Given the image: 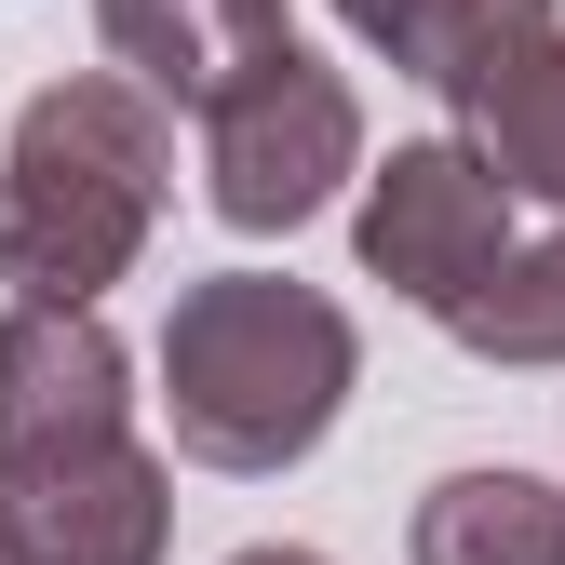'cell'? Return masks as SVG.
Segmentation results:
<instances>
[{"label":"cell","mask_w":565,"mask_h":565,"mask_svg":"<svg viewBox=\"0 0 565 565\" xmlns=\"http://www.w3.org/2000/svg\"><path fill=\"white\" fill-rule=\"evenodd\" d=\"M95 41H108V82H135L175 121V108H216L230 82H256L297 28H282V0H95Z\"/></svg>","instance_id":"52a82bcc"},{"label":"cell","mask_w":565,"mask_h":565,"mask_svg":"<svg viewBox=\"0 0 565 565\" xmlns=\"http://www.w3.org/2000/svg\"><path fill=\"white\" fill-rule=\"evenodd\" d=\"M458 149L499 175V189H525V202H565V28L525 41L499 82L471 95V135H458Z\"/></svg>","instance_id":"30bf717a"},{"label":"cell","mask_w":565,"mask_h":565,"mask_svg":"<svg viewBox=\"0 0 565 565\" xmlns=\"http://www.w3.org/2000/svg\"><path fill=\"white\" fill-rule=\"evenodd\" d=\"M230 565H323V552H297V539H256V552H230Z\"/></svg>","instance_id":"7c38bea8"},{"label":"cell","mask_w":565,"mask_h":565,"mask_svg":"<svg viewBox=\"0 0 565 565\" xmlns=\"http://www.w3.org/2000/svg\"><path fill=\"white\" fill-rule=\"evenodd\" d=\"M0 565H28V552H14V525H0Z\"/></svg>","instance_id":"4fadbf2b"},{"label":"cell","mask_w":565,"mask_h":565,"mask_svg":"<svg viewBox=\"0 0 565 565\" xmlns=\"http://www.w3.org/2000/svg\"><path fill=\"white\" fill-rule=\"evenodd\" d=\"M175 202V121L82 67V82H41L0 135V282L14 310H95L108 282L149 256Z\"/></svg>","instance_id":"6da1fadb"},{"label":"cell","mask_w":565,"mask_h":565,"mask_svg":"<svg viewBox=\"0 0 565 565\" xmlns=\"http://www.w3.org/2000/svg\"><path fill=\"white\" fill-rule=\"evenodd\" d=\"M337 28L364 41L377 67H404V82H431L445 108H471L525 41H552L565 14L552 0H337Z\"/></svg>","instance_id":"ba28073f"},{"label":"cell","mask_w":565,"mask_h":565,"mask_svg":"<svg viewBox=\"0 0 565 565\" xmlns=\"http://www.w3.org/2000/svg\"><path fill=\"white\" fill-rule=\"evenodd\" d=\"M350 256H364V282H391L404 310L458 323V297L512 256V189L484 175L458 135H417V149L364 162V202H350Z\"/></svg>","instance_id":"277c9868"},{"label":"cell","mask_w":565,"mask_h":565,"mask_svg":"<svg viewBox=\"0 0 565 565\" xmlns=\"http://www.w3.org/2000/svg\"><path fill=\"white\" fill-rule=\"evenodd\" d=\"M350 175H364V95H350L310 41H282L256 82H230L202 108V202H216L243 243L310 230Z\"/></svg>","instance_id":"3957f363"},{"label":"cell","mask_w":565,"mask_h":565,"mask_svg":"<svg viewBox=\"0 0 565 565\" xmlns=\"http://www.w3.org/2000/svg\"><path fill=\"white\" fill-rule=\"evenodd\" d=\"M445 337L471 350V364H565V230H552V243H512V256L458 297Z\"/></svg>","instance_id":"8fae6325"},{"label":"cell","mask_w":565,"mask_h":565,"mask_svg":"<svg viewBox=\"0 0 565 565\" xmlns=\"http://www.w3.org/2000/svg\"><path fill=\"white\" fill-rule=\"evenodd\" d=\"M404 565H565V484L539 471H445L404 525Z\"/></svg>","instance_id":"9c48e42d"},{"label":"cell","mask_w":565,"mask_h":565,"mask_svg":"<svg viewBox=\"0 0 565 565\" xmlns=\"http://www.w3.org/2000/svg\"><path fill=\"white\" fill-rule=\"evenodd\" d=\"M0 525H14L28 565H162L175 539V471L149 445H82L41 471H0Z\"/></svg>","instance_id":"8992f818"},{"label":"cell","mask_w":565,"mask_h":565,"mask_svg":"<svg viewBox=\"0 0 565 565\" xmlns=\"http://www.w3.org/2000/svg\"><path fill=\"white\" fill-rule=\"evenodd\" d=\"M350 377H364L350 310L282 269H216L162 323V417H175V458L202 471H297L337 431Z\"/></svg>","instance_id":"7a4b0ae2"},{"label":"cell","mask_w":565,"mask_h":565,"mask_svg":"<svg viewBox=\"0 0 565 565\" xmlns=\"http://www.w3.org/2000/svg\"><path fill=\"white\" fill-rule=\"evenodd\" d=\"M135 431V364L95 310H0V471Z\"/></svg>","instance_id":"5b68a950"}]
</instances>
